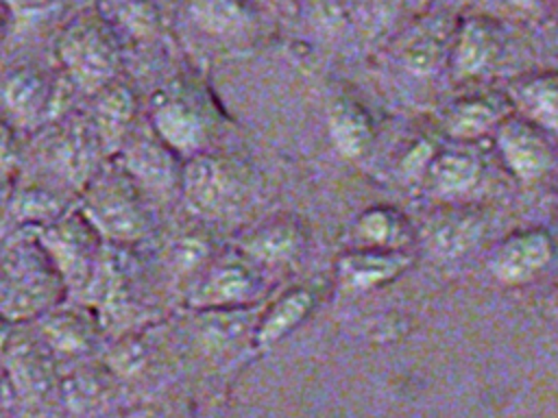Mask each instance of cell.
I'll return each instance as SVG.
<instances>
[{"mask_svg":"<svg viewBox=\"0 0 558 418\" xmlns=\"http://www.w3.org/2000/svg\"><path fill=\"white\" fill-rule=\"evenodd\" d=\"M76 207L109 246L140 248L155 235V202L113 159L81 189Z\"/></svg>","mask_w":558,"mask_h":418,"instance_id":"6da1fadb","label":"cell"},{"mask_svg":"<svg viewBox=\"0 0 558 418\" xmlns=\"http://www.w3.org/2000/svg\"><path fill=\"white\" fill-rule=\"evenodd\" d=\"M33 139V152H24V165L31 163L35 170L28 179L63 189L74 198H78L89 179L109 161L87 111L72 109L39 128Z\"/></svg>","mask_w":558,"mask_h":418,"instance_id":"7a4b0ae2","label":"cell"},{"mask_svg":"<svg viewBox=\"0 0 558 418\" xmlns=\"http://www.w3.org/2000/svg\"><path fill=\"white\" fill-rule=\"evenodd\" d=\"M65 298V285L35 233H13L0 253V320L35 322Z\"/></svg>","mask_w":558,"mask_h":418,"instance_id":"3957f363","label":"cell"},{"mask_svg":"<svg viewBox=\"0 0 558 418\" xmlns=\"http://www.w3.org/2000/svg\"><path fill=\"white\" fill-rule=\"evenodd\" d=\"M57 57L65 78L76 91L89 98L118 78L122 41L98 11H85L61 30L57 39Z\"/></svg>","mask_w":558,"mask_h":418,"instance_id":"277c9868","label":"cell"},{"mask_svg":"<svg viewBox=\"0 0 558 418\" xmlns=\"http://www.w3.org/2000/svg\"><path fill=\"white\" fill-rule=\"evenodd\" d=\"M35 237L61 276L68 298L81 303L98 272L107 242L76 205L37 229Z\"/></svg>","mask_w":558,"mask_h":418,"instance_id":"5b68a950","label":"cell"},{"mask_svg":"<svg viewBox=\"0 0 558 418\" xmlns=\"http://www.w3.org/2000/svg\"><path fill=\"white\" fill-rule=\"evenodd\" d=\"M150 128L181 159L205 152L211 139L214 122L201 94L190 81L177 78L161 85L144 111Z\"/></svg>","mask_w":558,"mask_h":418,"instance_id":"8992f818","label":"cell"},{"mask_svg":"<svg viewBox=\"0 0 558 418\" xmlns=\"http://www.w3.org/2000/svg\"><path fill=\"white\" fill-rule=\"evenodd\" d=\"M74 85L61 72L50 76L37 67H17L0 85V115L20 133H37L72 111Z\"/></svg>","mask_w":558,"mask_h":418,"instance_id":"52a82bcc","label":"cell"},{"mask_svg":"<svg viewBox=\"0 0 558 418\" xmlns=\"http://www.w3.org/2000/svg\"><path fill=\"white\" fill-rule=\"evenodd\" d=\"M113 161L159 209L181 194L183 159L150 128L146 115L124 139Z\"/></svg>","mask_w":558,"mask_h":418,"instance_id":"ba28073f","label":"cell"},{"mask_svg":"<svg viewBox=\"0 0 558 418\" xmlns=\"http://www.w3.org/2000/svg\"><path fill=\"white\" fill-rule=\"evenodd\" d=\"M185 207L201 218H218L229 213L240 196L242 181L235 163L211 152H198L183 159L181 194Z\"/></svg>","mask_w":558,"mask_h":418,"instance_id":"9c48e42d","label":"cell"},{"mask_svg":"<svg viewBox=\"0 0 558 418\" xmlns=\"http://www.w3.org/2000/svg\"><path fill=\"white\" fill-rule=\"evenodd\" d=\"M257 276L251 261L225 255L207 263L185 292V307L192 311L238 309L255 294Z\"/></svg>","mask_w":558,"mask_h":418,"instance_id":"30bf717a","label":"cell"},{"mask_svg":"<svg viewBox=\"0 0 558 418\" xmlns=\"http://www.w3.org/2000/svg\"><path fill=\"white\" fill-rule=\"evenodd\" d=\"M37 324V340L44 348L54 357L61 359H78L85 357L100 337V322L92 307L83 303H72L70 307L65 300L35 320Z\"/></svg>","mask_w":558,"mask_h":418,"instance_id":"8fae6325","label":"cell"},{"mask_svg":"<svg viewBox=\"0 0 558 418\" xmlns=\"http://www.w3.org/2000/svg\"><path fill=\"white\" fill-rule=\"evenodd\" d=\"M92 104L87 107V115L92 126L100 139V146L109 159L120 150L124 139L131 135L135 124L142 120L137 91L122 81L120 76L100 87L89 96Z\"/></svg>","mask_w":558,"mask_h":418,"instance_id":"7c38bea8","label":"cell"},{"mask_svg":"<svg viewBox=\"0 0 558 418\" xmlns=\"http://www.w3.org/2000/svg\"><path fill=\"white\" fill-rule=\"evenodd\" d=\"M497 146L506 165L523 181L543 176L554 161L545 128L527 118H510L499 122Z\"/></svg>","mask_w":558,"mask_h":418,"instance_id":"4fadbf2b","label":"cell"},{"mask_svg":"<svg viewBox=\"0 0 558 418\" xmlns=\"http://www.w3.org/2000/svg\"><path fill=\"white\" fill-rule=\"evenodd\" d=\"M74 205L76 198L72 194L28 176H17L7 198V216L17 231L35 233Z\"/></svg>","mask_w":558,"mask_h":418,"instance_id":"5bb4252c","label":"cell"},{"mask_svg":"<svg viewBox=\"0 0 558 418\" xmlns=\"http://www.w3.org/2000/svg\"><path fill=\"white\" fill-rule=\"evenodd\" d=\"M554 257V242L541 229L508 235L490 259L493 274L508 285H519L536 276Z\"/></svg>","mask_w":558,"mask_h":418,"instance_id":"9a60e30c","label":"cell"},{"mask_svg":"<svg viewBox=\"0 0 558 418\" xmlns=\"http://www.w3.org/2000/svg\"><path fill=\"white\" fill-rule=\"evenodd\" d=\"M412 257L397 248H357L338 257L336 272L344 287L364 292L390 283L408 266Z\"/></svg>","mask_w":558,"mask_h":418,"instance_id":"2e32d148","label":"cell"},{"mask_svg":"<svg viewBox=\"0 0 558 418\" xmlns=\"http://www.w3.org/2000/svg\"><path fill=\"white\" fill-rule=\"evenodd\" d=\"M2 348L7 353V368L17 392L28 398L44 396L52 383L54 359L37 340V335H11Z\"/></svg>","mask_w":558,"mask_h":418,"instance_id":"e0dca14e","label":"cell"},{"mask_svg":"<svg viewBox=\"0 0 558 418\" xmlns=\"http://www.w3.org/2000/svg\"><path fill=\"white\" fill-rule=\"evenodd\" d=\"M312 307H314V296L310 290L294 287V290L286 292L262 316V320L253 333V344L259 351L270 348L286 333H290L312 311Z\"/></svg>","mask_w":558,"mask_h":418,"instance_id":"ac0fdd59","label":"cell"},{"mask_svg":"<svg viewBox=\"0 0 558 418\" xmlns=\"http://www.w3.org/2000/svg\"><path fill=\"white\" fill-rule=\"evenodd\" d=\"M329 135L342 155L360 157L371 146L373 124L360 104L338 100L329 109Z\"/></svg>","mask_w":558,"mask_h":418,"instance_id":"d6986e66","label":"cell"},{"mask_svg":"<svg viewBox=\"0 0 558 418\" xmlns=\"http://www.w3.org/2000/svg\"><path fill=\"white\" fill-rule=\"evenodd\" d=\"M242 253L255 261L290 259L301 246V229L290 220H272L242 239Z\"/></svg>","mask_w":558,"mask_h":418,"instance_id":"ffe728a7","label":"cell"},{"mask_svg":"<svg viewBox=\"0 0 558 418\" xmlns=\"http://www.w3.org/2000/svg\"><path fill=\"white\" fill-rule=\"evenodd\" d=\"M98 13L118 37L126 35L131 39H148L159 26V13L150 0H102Z\"/></svg>","mask_w":558,"mask_h":418,"instance_id":"44dd1931","label":"cell"},{"mask_svg":"<svg viewBox=\"0 0 558 418\" xmlns=\"http://www.w3.org/2000/svg\"><path fill=\"white\" fill-rule=\"evenodd\" d=\"M482 235V222L473 213L442 216L429 233L432 248L440 257H458L466 253Z\"/></svg>","mask_w":558,"mask_h":418,"instance_id":"7402d4cb","label":"cell"},{"mask_svg":"<svg viewBox=\"0 0 558 418\" xmlns=\"http://www.w3.org/2000/svg\"><path fill=\"white\" fill-rule=\"evenodd\" d=\"M517 100L527 120L545 131L558 128V74L532 78L519 87Z\"/></svg>","mask_w":558,"mask_h":418,"instance_id":"603a6c76","label":"cell"},{"mask_svg":"<svg viewBox=\"0 0 558 418\" xmlns=\"http://www.w3.org/2000/svg\"><path fill=\"white\" fill-rule=\"evenodd\" d=\"M113 383H116V379L107 368H105V372H98V370L74 372L61 385L63 401L72 409H83V411L92 409V407L100 405L105 398H109Z\"/></svg>","mask_w":558,"mask_h":418,"instance_id":"cb8c5ba5","label":"cell"},{"mask_svg":"<svg viewBox=\"0 0 558 418\" xmlns=\"http://www.w3.org/2000/svg\"><path fill=\"white\" fill-rule=\"evenodd\" d=\"M429 174L434 185L445 194H458L469 189L480 174V165L473 157L460 152L438 155L429 163Z\"/></svg>","mask_w":558,"mask_h":418,"instance_id":"d4e9b609","label":"cell"},{"mask_svg":"<svg viewBox=\"0 0 558 418\" xmlns=\"http://www.w3.org/2000/svg\"><path fill=\"white\" fill-rule=\"evenodd\" d=\"M357 233L377 248H392L405 235V220L395 209L373 207L357 218Z\"/></svg>","mask_w":558,"mask_h":418,"instance_id":"484cf974","label":"cell"},{"mask_svg":"<svg viewBox=\"0 0 558 418\" xmlns=\"http://www.w3.org/2000/svg\"><path fill=\"white\" fill-rule=\"evenodd\" d=\"M499 120V109L488 100H464L460 102L447 120V128L456 137H477L495 126Z\"/></svg>","mask_w":558,"mask_h":418,"instance_id":"4316f807","label":"cell"},{"mask_svg":"<svg viewBox=\"0 0 558 418\" xmlns=\"http://www.w3.org/2000/svg\"><path fill=\"white\" fill-rule=\"evenodd\" d=\"M207 242L198 235H181L170 242L163 266L170 270L172 276H183V274H194L203 270V263L207 261Z\"/></svg>","mask_w":558,"mask_h":418,"instance_id":"83f0119b","label":"cell"},{"mask_svg":"<svg viewBox=\"0 0 558 418\" xmlns=\"http://www.w3.org/2000/svg\"><path fill=\"white\" fill-rule=\"evenodd\" d=\"M192 17L211 33H229L242 22L235 0H190Z\"/></svg>","mask_w":558,"mask_h":418,"instance_id":"f1b7e54d","label":"cell"},{"mask_svg":"<svg viewBox=\"0 0 558 418\" xmlns=\"http://www.w3.org/2000/svg\"><path fill=\"white\" fill-rule=\"evenodd\" d=\"M20 131L0 115V183L13 185L24 165V146Z\"/></svg>","mask_w":558,"mask_h":418,"instance_id":"f546056e","label":"cell"},{"mask_svg":"<svg viewBox=\"0 0 558 418\" xmlns=\"http://www.w3.org/2000/svg\"><path fill=\"white\" fill-rule=\"evenodd\" d=\"M2 2L9 7L13 20L41 17L61 4V0H2Z\"/></svg>","mask_w":558,"mask_h":418,"instance_id":"4dcf8cb0","label":"cell"},{"mask_svg":"<svg viewBox=\"0 0 558 418\" xmlns=\"http://www.w3.org/2000/svg\"><path fill=\"white\" fill-rule=\"evenodd\" d=\"M13 22H15V20H13L11 11H9V7L0 0V46H2V44H4V39L9 37Z\"/></svg>","mask_w":558,"mask_h":418,"instance_id":"1f68e13d","label":"cell"},{"mask_svg":"<svg viewBox=\"0 0 558 418\" xmlns=\"http://www.w3.org/2000/svg\"><path fill=\"white\" fill-rule=\"evenodd\" d=\"M551 309H554V314H556V318H558V287H556L554 294H551Z\"/></svg>","mask_w":558,"mask_h":418,"instance_id":"d6a6232c","label":"cell"}]
</instances>
